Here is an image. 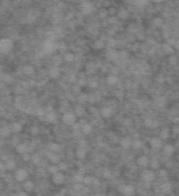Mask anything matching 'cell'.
I'll return each mask as SVG.
<instances>
[{
	"label": "cell",
	"instance_id": "cell-1",
	"mask_svg": "<svg viewBox=\"0 0 179 196\" xmlns=\"http://www.w3.org/2000/svg\"><path fill=\"white\" fill-rule=\"evenodd\" d=\"M13 49V41L11 38H3L0 40V53L1 54H9Z\"/></svg>",
	"mask_w": 179,
	"mask_h": 196
},
{
	"label": "cell",
	"instance_id": "cell-2",
	"mask_svg": "<svg viewBox=\"0 0 179 196\" xmlns=\"http://www.w3.org/2000/svg\"><path fill=\"white\" fill-rule=\"evenodd\" d=\"M62 120H63L65 124L72 125L76 121V116H75L74 112H71V111H66V112H63V115H62Z\"/></svg>",
	"mask_w": 179,
	"mask_h": 196
},
{
	"label": "cell",
	"instance_id": "cell-3",
	"mask_svg": "<svg viewBox=\"0 0 179 196\" xmlns=\"http://www.w3.org/2000/svg\"><path fill=\"white\" fill-rule=\"evenodd\" d=\"M141 178H142V182H146V183H152V182H154V179H155V174L152 171V170H146V171H144L142 172V175H141Z\"/></svg>",
	"mask_w": 179,
	"mask_h": 196
},
{
	"label": "cell",
	"instance_id": "cell-4",
	"mask_svg": "<svg viewBox=\"0 0 179 196\" xmlns=\"http://www.w3.org/2000/svg\"><path fill=\"white\" fill-rule=\"evenodd\" d=\"M27 178H28V171L25 169L16 170V172H15V179H16L17 182H24Z\"/></svg>",
	"mask_w": 179,
	"mask_h": 196
},
{
	"label": "cell",
	"instance_id": "cell-5",
	"mask_svg": "<svg viewBox=\"0 0 179 196\" xmlns=\"http://www.w3.org/2000/svg\"><path fill=\"white\" fill-rule=\"evenodd\" d=\"M80 12L83 15H91L93 12V5L92 3H90V1H86V3H83L80 5Z\"/></svg>",
	"mask_w": 179,
	"mask_h": 196
},
{
	"label": "cell",
	"instance_id": "cell-6",
	"mask_svg": "<svg viewBox=\"0 0 179 196\" xmlns=\"http://www.w3.org/2000/svg\"><path fill=\"white\" fill-rule=\"evenodd\" d=\"M119 191L125 196H132V195H134V192H136V191H134V187L129 186V184H128V186H121Z\"/></svg>",
	"mask_w": 179,
	"mask_h": 196
},
{
	"label": "cell",
	"instance_id": "cell-7",
	"mask_svg": "<svg viewBox=\"0 0 179 196\" xmlns=\"http://www.w3.org/2000/svg\"><path fill=\"white\" fill-rule=\"evenodd\" d=\"M63 182H65V175L62 172L57 171L53 174V183L54 184H63Z\"/></svg>",
	"mask_w": 179,
	"mask_h": 196
},
{
	"label": "cell",
	"instance_id": "cell-8",
	"mask_svg": "<svg viewBox=\"0 0 179 196\" xmlns=\"http://www.w3.org/2000/svg\"><path fill=\"white\" fill-rule=\"evenodd\" d=\"M150 145H152V148L154 149V150H159V149H162V140L159 137H153L152 141H150Z\"/></svg>",
	"mask_w": 179,
	"mask_h": 196
},
{
	"label": "cell",
	"instance_id": "cell-9",
	"mask_svg": "<svg viewBox=\"0 0 179 196\" xmlns=\"http://www.w3.org/2000/svg\"><path fill=\"white\" fill-rule=\"evenodd\" d=\"M80 132L83 134H90L92 132V125L88 122H80Z\"/></svg>",
	"mask_w": 179,
	"mask_h": 196
},
{
	"label": "cell",
	"instance_id": "cell-10",
	"mask_svg": "<svg viewBox=\"0 0 179 196\" xmlns=\"http://www.w3.org/2000/svg\"><path fill=\"white\" fill-rule=\"evenodd\" d=\"M44 50H45V53H53L55 50V44L53 41H46L44 44Z\"/></svg>",
	"mask_w": 179,
	"mask_h": 196
},
{
	"label": "cell",
	"instance_id": "cell-11",
	"mask_svg": "<svg viewBox=\"0 0 179 196\" xmlns=\"http://www.w3.org/2000/svg\"><path fill=\"white\" fill-rule=\"evenodd\" d=\"M137 165L140 167H148L149 166V158L146 155H141V157H138L137 158Z\"/></svg>",
	"mask_w": 179,
	"mask_h": 196
},
{
	"label": "cell",
	"instance_id": "cell-12",
	"mask_svg": "<svg viewBox=\"0 0 179 196\" xmlns=\"http://www.w3.org/2000/svg\"><path fill=\"white\" fill-rule=\"evenodd\" d=\"M16 152L19 154H23V153H29V145L28 144H17L16 145Z\"/></svg>",
	"mask_w": 179,
	"mask_h": 196
},
{
	"label": "cell",
	"instance_id": "cell-13",
	"mask_svg": "<svg viewBox=\"0 0 179 196\" xmlns=\"http://www.w3.org/2000/svg\"><path fill=\"white\" fill-rule=\"evenodd\" d=\"M100 113H101V116H103L104 119H108V117H111L113 115V109L109 107H104V108H101Z\"/></svg>",
	"mask_w": 179,
	"mask_h": 196
},
{
	"label": "cell",
	"instance_id": "cell-14",
	"mask_svg": "<svg viewBox=\"0 0 179 196\" xmlns=\"http://www.w3.org/2000/svg\"><path fill=\"white\" fill-rule=\"evenodd\" d=\"M59 75H61V70H59L58 66H54V67L50 69V78L57 79V78H59Z\"/></svg>",
	"mask_w": 179,
	"mask_h": 196
},
{
	"label": "cell",
	"instance_id": "cell-15",
	"mask_svg": "<svg viewBox=\"0 0 179 196\" xmlns=\"http://www.w3.org/2000/svg\"><path fill=\"white\" fill-rule=\"evenodd\" d=\"M24 189L27 192H32L33 189H34V183L32 182V180H24Z\"/></svg>",
	"mask_w": 179,
	"mask_h": 196
},
{
	"label": "cell",
	"instance_id": "cell-16",
	"mask_svg": "<svg viewBox=\"0 0 179 196\" xmlns=\"http://www.w3.org/2000/svg\"><path fill=\"white\" fill-rule=\"evenodd\" d=\"M162 150H163V153H165L166 155H171L172 153L175 152V148L172 146V145H165V146H162Z\"/></svg>",
	"mask_w": 179,
	"mask_h": 196
},
{
	"label": "cell",
	"instance_id": "cell-17",
	"mask_svg": "<svg viewBox=\"0 0 179 196\" xmlns=\"http://www.w3.org/2000/svg\"><path fill=\"white\" fill-rule=\"evenodd\" d=\"M9 128H11V132H13V133H20V132L23 130V125H21V122H13Z\"/></svg>",
	"mask_w": 179,
	"mask_h": 196
},
{
	"label": "cell",
	"instance_id": "cell-18",
	"mask_svg": "<svg viewBox=\"0 0 179 196\" xmlns=\"http://www.w3.org/2000/svg\"><path fill=\"white\" fill-rule=\"evenodd\" d=\"M37 16H38V12H36V11H30V12L28 13V16H27V21L28 23H34L36 19H37Z\"/></svg>",
	"mask_w": 179,
	"mask_h": 196
},
{
	"label": "cell",
	"instance_id": "cell-19",
	"mask_svg": "<svg viewBox=\"0 0 179 196\" xmlns=\"http://www.w3.org/2000/svg\"><path fill=\"white\" fill-rule=\"evenodd\" d=\"M166 101H167V99H166L165 96H158L157 99H155V105L159 107V108H162V107H165L166 105Z\"/></svg>",
	"mask_w": 179,
	"mask_h": 196
},
{
	"label": "cell",
	"instance_id": "cell-20",
	"mask_svg": "<svg viewBox=\"0 0 179 196\" xmlns=\"http://www.w3.org/2000/svg\"><path fill=\"white\" fill-rule=\"evenodd\" d=\"M45 120L49 121V122H54V121L57 120V113H55L54 111H49V113L46 115Z\"/></svg>",
	"mask_w": 179,
	"mask_h": 196
},
{
	"label": "cell",
	"instance_id": "cell-21",
	"mask_svg": "<svg viewBox=\"0 0 179 196\" xmlns=\"http://www.w3.org/2000/svg\"><path fill=\"white\" fill-rule=\"evenodd\" d=\"M131 138H128V137H124V138H121V141H120V145H121V148L123 149H129L131 148Z\"/></svg>",
	"mask_w": 179,
	"mask_h": 196
},
{
	"label": "cell",
	"instance_id": "cell-22",
	"mask_svg": "<svg viewBox=\"0 0 179 196\" xmlns=\"http://www.w3.org/2000/svg\"><path fill=\"white\" fill-rule=\"evenodd\" d=\"M9 134H11V128L9 126H3L0 129V137L7 138V137H9Z\"/></svg>",
	"mask_w": 179,
	"mask_h": 196
},
{
	"label": "cell",
	"instance_id": "cell-23",
	"mask_svg": "<svg viewBox=\"0 0 179 196\" xmlns=\"http://www.w3.org/2000/svg\"><path fill=\"white\" fill-rule=\"evenodd\" d=\"M49 161L52 162V163H59V155H58V153H53V152L49 153Z\"/></svg>",
	"mask_w": 179,
	"mask_h": 196
},
{
	"label": "cell",
	"instance_id": "cell-24",
	"mask_svg": "<svg viewBox=\"0 0 179 196\" xmlns=\"http://www.w3.org/2000/svg\"><path fill=\"white\" fill-rule=\"evenodd\" d=\"M131 148H133V149H141L142 148V142H141V140H138V138H134V140H132L131 141Z\"/></svg>",
	"mask_w": 179,
	"mask_h": 196
},
{
	"label": "cell",
	"instance_id": "cell-25",
	"mask_svg": "<svg viewBox=\"0 0 179 196\" xmlns=\"http://www.w3.org/2000/svg\"><path fill=\"white\" fill-rule=\"evenodd\" d=\"M117 83H119V78L116 75H109L107 78V84H109V86H116Z\"/></svg>",
	"mask_w": 179,
	"mask_h": 196
},
{
	"label": "cell",
	"instance_id": "cell-26",
	"mask_svg": "<svg viewBox=\"0 0 179 196\" xmlns=\"http://www.w3.org/2000/svg\"><path fill=\"white\" fill-rule=\"evenodd\" d=\"M86 154H87L86 148H78V150H76V157H78V158L79 159L86 158Z\"/></svg>",
	"mask_w": 179,
	"mask_h": 196
},
{
	"label": "cell",
	"instance_id": "cell-27",
	"mask_svg": "<svg viewBox=\"0 0 179 196\" xmlns=\"http://www.w3.org/2000/svg\"><path fill=\"white\" fill-rule=\"evenodd\" d=\"M49 150L53 153H59L61 150H62V146L59 144H50L49 145Z\"/></svg>",
	"mask_w": 179,
	"mask_h": 196
},
{
	"label": "cell",
	"instance_id": "cell-28",
	"mask_svg": "<svg viewBox=\"0 0 179 196\" xmlns=\"http://www.w3.org/2000/svg\"><path fill=\"white\" fill-rule=\"evenodd\" d=\"M23 71H24V74L25 75H33V74H34V67H33V66H25L24 69H23Z\"/></svg>",
	"mask_w": 179,
	"mask_h": 196
},
{
	"label": "cell",
	"instance_id": "cell-29",
	"mask_svg": "<svg viewBox=\"0 0 179 196\" xmlns=\"http://www.w3.org/2000/svg\"><path fill=\"white\" fill-rule=\"evenodd\" d=\"M128 16H129V12H128L125 8H121V9L119 11V17H120L121 20H127Z\"/></svg>",
	"mask_w": 179,
	"mask_h": 196
},
{
	"label": "cell",
	"instance_id": "cell-30",
	"mask_svg": "<svg viewBox=\"0 0 179 196\" xmlns=\"http://www.w3.org/2000/svg\"><path fill=\"white\" fill-rule=\"evenodd\" d=\"M4 165H5V170H9V171L16 169V163H15V161H12V159H8Z\"/></svg>",
	"mask_w": 179,
	"mask_h": 196
},
{
	"label": "cell",
	"instance_id": "cell-31",
	"mask_svg": "<svg viewBox=\"0 0 179 196\" xmlns=\"http://www.w3.org/2000/svg\"><path fill=\"white\" fill-rule=\"evenodd\" d=\"M163 52H165L167 55H171L172 53H174V49H172V46L170 44H165L163 45Z\"/></svg>",
	"mask_w": 179,
	"mask_h": 196
},
{
	"label": "cell",
	"instance_id": "cell-32",
	"mask_svg": "<svg viewBox=\"0 0 179 196\" xmlns=\"http://www.w3.org/2000/svg\"><path fill=\"white\" fill-rule=\"evenodd\" d=\"M169 136H170L169 129H162L161 134H159V138H161V140H167V138H169Z\"/></svg>",
	"mask_w": 179,
	"mask_h": 196
},
{
	"label": "cell",
	"instance_id": "cell-33",
	"mask_svg": "<svg viewBox=\"0 0 179 196\" xmlns=\"http://www.w3.org/2000/svg\"><path fill=\"white\" fill-rule=\"evenodd\" d=\"M65 61L66 62H74L75 61V55L72 54V53H67V54H65Z\"/></svg>",
	"mask_w": 179,
	"mask_h": 196
},
{
	"label": "cell",
	"instance_id": "cell-34",
	"mask_svg": "<svg viewBox=\"0 0 179 196\" xmlns=\"http://www.w3.org/2000/svg\"><path fill=\"white\" fill-rule=\"evenodd\" d=\"M146 125H148L149 128H152V129H154V128H157L158 122H157L155 120H150V119H149V120H146Z\"/></svg>",
	"mask_w": 179,
	"mask_h": 196
},
{
	"label": "cell",
	"instance_id": "cell-35",
	"mask_svg": "<svg viewBox=\"0 0 179 196\" xmlns=\"http://www.w3.org/2000/svg\"><path fill=\"white\" fill-rule=\"evenodd\" d=\"M148 3H149V0H134V4L137 7H145Z\"/></svg>",
	"mask_w": 179,
	"mask_h": 196
},
{
	"label": "cell",
	"instance_id": "cell-36",
	"mask_svg": "<svg viewBox=\"0 0 179 196\" xmlns=\"http://www.w3.org/2000/svg\"><path fill=\"white\" fill-rule=\"evenodd\" d=\"M92 180H93L92 176H83L82 183L83 184H92Z\"/></svg>",
	"mask_w": 179,
	"mask_h": 196
},
{
	"label": "cell",
	"instance_id": "cell-37",
	"mask_svg": "<svg viewBox=\"0 0 179 196\" xmlns=\"http://www.w3.org/2000/svg\"><path fill=\"white\" fill-rule=\"evenodd\" d=\"M3 82L5 83H11V82H13V78H12V75H8V74H3Z\"/></svg>",
	"mask_w": 179,
	"mask_h": 196
},
{
	"label": "cell",
	"instance_id": "cell-38",
	"mask_svg": "<svg viewBox=\"0 0 179 196\" xmlns=\"http://www.w3.org/2000/svg\"><path fill=\"white\" fill-rule=\"evenodd\" d=\"M104 46V41L103 40H97V41H95V44H93V48L95 49H101Z\"/></svg>",
	"mask_w": 179,
	"mask_h": 196
},
{
	"label": "cell",
	"instance_id": "cell-39",
	"mask_svg": "<svg viewBox=\"0 0 179 196\" xmlns=\"http://www.w3.org/2000/svg\"><path fill=\"white\" fill-rule=\"evenodd\" d=\"M88 32H90V33H91V34H93V33L96 34V33H97V25H95V24H91V26L88 28Z\"/></svg>",
	"mask_w": 179,
	"mask_h": 196
},
{
	"label": "cell",
	"instance_id": "cell-40",
	"mask_svg": "<svg viewBox=\"0 0 179 196\" xmlns=\"http://www.w3.org/2000/svg\"><path fill=\"white\" fill-rule=\"evenodd\" d=\"M162 189H163V192H170L171 191V183H165L162 186Z\"/></svg>",
	"mask_w": 179,
	"mask_h": 196
},
{
	"label": "cell",
	"instance_id": "cell-41",
	"mask_svg": "<svg viewBox=\"0 0 179 196\" xmlns=\"http://www.w3.org/2000/svg\"><path fill=\"white\" fill-rule=\"evenodd\" d=\"M149 165H150V167L152 169H159V162L158 161H149Z\"/></svg>",
	"mask_w": 179,
	"mask_h": 196
},
{
	"label": "cell",
	"instance_id": "cell-42",
	"mask_svg": "<svg viewBox=\"0 0 179 196\" xmlns=\"http://www.w3.org/2000/svg\"><path fill=\"white\" fill-rule=\"evenodd\" d=\"M82 180H83V175H80V174H76L74 176V182L75 183H82Z\"/></svg>",
	"mask_w": 179,
	"mask_h": 196
},
{
	"label": "cell",
	"instance_id": "cell-43",
	"mask_svg": "<svg viewBox=\"0 0 179 196\" xmlns=\"http://www.w3.org/2000/svg\"><path fill=\"white\" fill-rule=\"evenodd\" d=\"M87 100H88V95H86V93H82L79 96V101L80 103H86Z\"/></svg>",
	"mask_w": 179,
	"mask_h": 196
},
{
	"label": "cell",
	"instance_id": "cell-44",
	"mask_svg": "<svg viewBox=\"0 0 179 196\" xmlns=\"http://www.w3.org/2000/svg\"><path fill=\"white\" fill-rule=\"evenodd\" d=\"M49 172H50V174H54V172H57V171H59L58 170V167H57V166H50V167H49V170H48Z\"/></svg>",
	"mask_w": 179,
	"mask_h": 196
},
{
	"label": "cell",
	"instance_id": "cell-45",
	"mask_svg": "<svg viewBox=\"0 0 179 196\" xmlns=\"http://www.w3.org/2000/svg\"><path fill=\"white\" fill-rule=\"evenodd\" d=\"M153 25H154V26H161V25H162V19H154Z\"/></svg>",
	"mask_w": 179,
	"mask_h": 196
},
{
	"label": "cell",
	"instance_id": "cell-46",
	"mask_svg": "<svg viewBox=\"0 0 179 196\" xmlns=\"http://www.w3.org/2000/svg\"><path fill=\"white\" fill-rule=\"evenodd\" d=\"M74 113H75V116H82V115L83 113H84V111H83L82 109V108H76V111H75V112H74Z\"/></svg>",
	"mask_w": 179,
	"mask_h": 196
},
{
	"label": "cell",
	"instance_id": "cell-47",
	"mask_svg": "<svg viewBox=\"0 0 179 196\" xmlns=\"http://www.w3.org/2000/svg\"><path fill=\"white\" fill-rule=\"evenodd\" d=\"M38 132H40V129H38V126H32V129H30V133L33 134V136H36V134H38Z\"/></svg>",
	"mask_w": 179,
	"mask_h": 196
},
{
	"label": "cell",
	"instance_id": "cell-48",
	"mask_svg": "<svg viewBox=\"0 0 179 196\" xmlns=\"http://www.w3.org/2000/svg\"><path fill=\"white\" fill-rule=\"evenodd\" d=\"M123 124H124L125 126L129 128V126H132V120H131V119H125V120L123 121Z\"/></svg>",
	"mask_w": 179,
	"mask_h": 196
},
{
	"label": "cell",
	"instance_id": "cell-49",
	"mask_svg": "<svg viewBox=\"0 0 179 196\" xmlns=\"http://www.w3.org/2000/svg\"><path fill=\"white\" fill-rule=\"evenodd\" d=\"M23 159H24V161H29V159H30V155H29V153H23Z\"/></svg>",
	"mask_w": 179,
	"mask_h": 196
},
{
	"label": "cell",
	"instance_id": "cell-50",
	"mask_svg": "<svg viewBox=\"0 0 179 196\" xmlns=\"http://www.w3.org/2000/svg\"><path fill=\"white\" fill-rule=\"evenodd\" d=\"M88 83H90L88 86H90V87H92V88H93V87H96V86H97V82H96V80H93V79H92V80H90Z\"/></svg>",
	"mask_w": 179,
	"mask_h": 196
},
{
	"label": "cell",
	"instance_id": "cell-51",
	"mask_svg": "<svg viewBox=\"0 0 179 196\" xmlns=\"http://www.w3.org/2000/svg\"><path fill=\"white\" fill-rule=\"evenodd\" d=\"M170 63H171L172 66L176 65V58H175V57H171V58H170Z\"/></svg>",
	"mask_w": 179,
	"mask_h": 196
},
{
	"label": "cell",
	"instance_id": "cell-52",
	"mask_svg": "<svg viewBox=\"0 0 179 196\" xmlns=\"http://www.w3.org/2000/svg\"><path fill=\"white\" fill-rule=\"evenodd\" d=\"M5 171V165H4L3 162H0V172H4Z\"/></svg>",
	"mask_w": 179,
	"mask_h": 196
},
{
	"label": "cell",
	"instance_id": "cell-53",
	"mask_svg": "<svg viewBox=\"0 0 179 196\" xmlns=\"http://www.w3.org/2000/svg\"><path fill=\"white\" fill-rule=\"evenodd\" d=\"M66 167H67V165H66V163H59L58 170H66Z\"/></svg>",
	"mask_w": 179,
	"mask_h": 196
},
{
	"label": "cell",
	"instance_id": "cell-54",
	"mask_svg": "<svg viewBox=\"0 0 179 196\" xmlns=\"http://www.w3.org/2000/svg\"><path fill=\"white\" fill-rule=\"evenodd\" d=\"M32 158H33V162H34V163H38V162H40V157H38V155H33Z\"/></svg>",
	"mask_w": 179,
	"mask_h": 196
},
{
	"label": "cell",
	"instance_id": "cell-55",
	"mask_svg": "<svg viewBox=\"0 0 179 196\" xmlns=\"http://www.w3.org/2000/svg\"><path fill=\"white\" fill-rule=\"evenodd\" d=\"M166 174H167V172H166V170H161V171H159V175H161V176H166Z\"/></svg>",
	"mask_w": 179,
	"mask_h": 196
},
{
	"label": "cell",
	"instance_id": "cell-56",
	"mask_svg": "<svg viewBox=\"0 0 179 196\" xmlns=\"http://www.w3.org/2000/svg\"><path fill=\"white\" fill-rule=\"evenodd\" d=\"M108 45H109V46H115V40H112V38H111L109 42H108Z\"/></svg>",
	"mask_w": 179,
	"mask_h": 196
},
{
	"label": "cell",
	"instance_id": "cell-57",
	"mask_svg": "<svg viewBox=\"0 0 179 196\" xmlns=\"http://www.w3.org/2000/svg\"><path fill=\"white\" fill-rule=\"evenodd\" d=\"M103 175H104V176H109L111 174H109V171H108V170H105V171L103 172Z\"/></svg>",
	"mask_w": 179,
	"mask_h": 196
},
{
	"label": "cell",
	"instance_id": "cell-58",
	"mask_svg": "<svg viewBox=\"0 0 179 196\" xmlns=\"http://www.w3.org/2000/svg\"><path fill=\"white\" fill-rule=\"evenodd\" d=\"M152 1H153V3H157V4H158V3H162L163 0H152Z\"/></svg>",
	"mask_w": 179,
	"mask_h": 196
},
{
	"label": "cell",
	"instance_id": "cell-59",
	"mask_svg": "<svg viewBox=\"0 0 179 196\" xmlns=\"http://www.w3.org/2000/svg\"><path fill=\"white\" fill-rule=\"evenodd\" d=\"M178 130H179V129H178V126H175V128H174V133H178Z\"/></svg>",
	"mask_w": 179,
	"mask_h": 196
},
{
	"label": "cell",
	"instance_id": "cell-60",
	"mask_svg": "<svg viewBox=\"0 0 179 196\" xmlns=\"http://www.w3.org/2000/svg\"><path fill=\"white\" fill-rule=\"evenodd\" d=\"M69 1H71V0H69Z\"/></svg>",
	"mask_w": 179,
	"mask_h": 196
}]
</instances>
